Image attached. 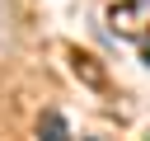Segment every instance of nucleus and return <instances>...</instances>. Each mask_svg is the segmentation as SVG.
I'll list each match as a JSON object with an SVG mask.
<instances>
[{
	"mask_svg": "<svg viewBox=\"0 0 150 141\" xmlns=\"http://www.w3.org/2000/svg\"><path fill=\"white\" fill-rule=\"evenodd\" d=\"M141 56H145V66H150V42H145V52H141Z\"/></svg>",
	"mask_w": 150,
	"mask_h": 141,
	"instance_id": "obj_5",
	"label": "nucleus"
},
{
	"mask_svg": "<svg viewBox=\"0 0 150 141\" xmlns=\"http://www.w3.org/2000/svg\"><path fill=\"white\" fill-rule=\"evenodd\" d=\"M38 141H70V127H66V118L56 108H47L38 118Z\"/></svg>",
	"mask_w": 150,
	"mask_h": 141,
	"instance_id": "obj_2",
	"label": "nucleus"
},
{
	"mask_svg": "<svg viewBox=\"0 0 150 141\" xmlns=\"http://www.w3.org/2000/svg\"><path fill=\"white\" fill-rule=\"evenodd\" d=\"M23 42V19H19V5L14 0H0V61H9Z\"/></svg>",
	"mask_w": 150,
	"mask_h": 141,
	"instance_id": "obj_1",
	"label": "nucleus"
},
{
	"mask_svg": "<svg viewBox=\"0 0 150 141\" xmlns=\"http://www.w3.org/2000/svg\"><path fill=\"white\" fill-rule=\"evenodd\" d=\"M70 61H75V75H84L89 85H103V70L94 66V56H84V52H70Z\"/></svg>",
	"mask_w": 150,
	"mask_h": 141,
	"instance_id": "obj_4",
	"label": "nucleus"
},
{
	"mask_svg": "<svg viewBox=\"0 0 150 141\" xmlns=\"http://www.w3.org/2000/svg\"><path fill=\"white\" fill-rule=\"evenodd\" d=\"M136 14H141V5H136V0H122V5H112V9H108L112 28H122V33H136Z\"/></svg>",
	"mask_w": 150,
	"mask_h": 141,
	"instance_id": "obj_3",
	"label": "nucleus"
}]
</instances>
